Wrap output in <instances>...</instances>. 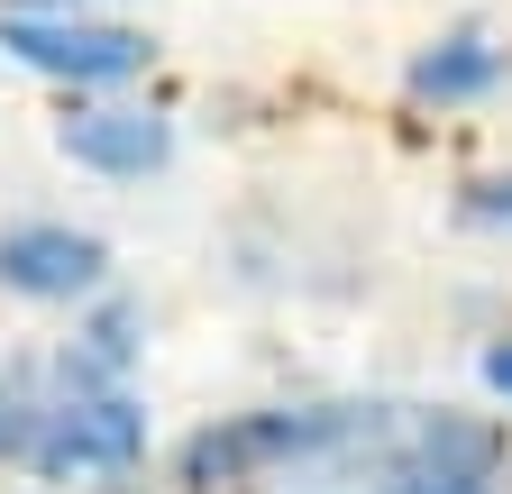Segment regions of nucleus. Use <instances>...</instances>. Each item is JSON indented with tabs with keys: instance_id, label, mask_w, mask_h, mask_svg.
<instances>
[{
	"instance_id": "f03ea898",
	"label": "nucleus",
	"mask_w": 512,
	"mask_h": 494,
	"mask_svg": "<svg viewBox=\"0 0 512 494\" xmlns=\"http://www.w3.org/2000/svg\"><path fill=\"white\" fill-rule=\"evenodd\" d=\"M0 46L55 83H119L147 65V37L119 19H0Z\"/></svg>"
},
{
	"instance_id": "20e7f679",
	"label": "nucleus",
	"mask_w": 512,
	"mask_h": 494,
	"mask_svg": "<svg viewBox=\"0 0 512 494\" xmlns=\"http://www.w3.org/2000/svg\"><path fill=\"white\" fill-rule=\"evenodd\" d=\"M147 449V412L128 394H64L46 412V430L28 440L37 476H83V467H128Z\"/></svg>"
},
{
	"instance_id": "423d86ee",
	"label": "nucleus",
	"mask_w": 512,
	"mask_h": 494,
	"mask_svg": "<svg viewBox=\"0 0 512 494\" xmlns=\"http://www.w3.org/2000/svg\"><path fill=\"white\" fill-rule=\"evenodd\" d=\"M55 147L74 165H92V174H156L174 156V129L138 101H83V110H64Z\"/></svg>"
},
{
	"instance_id": "39448f33",
	"label": "nucleus",
	"mask_w": 512,
	"mask_h": 494,
	"mask_svg": "<svg viewBox=\"0 0 512 494\" xmlns=\"http://www.w3.org/2000/svg\"><path fill=\"white\" fill-rule=\"evenodd\" d=\"M101 266H110V247L92 229H55V220L0 229V284H10V293L74 302V293H101Z\"/></svg>"
},
{
	"instance_id": "6e6552de",
	"label": "nucleus",
	"mask_w": 512,
	"mask_h": 494,
	"mask_svg": "<svg viewBox=\"0 0 512 494\" xmlns=\"http://www.w3.org/2000/svg\"><path fill=\"white\" fill-rule=\"evenodd\" d=\"M467 220H512V174H485V183H467V202H458Z\"/></svg>"
},
{
	"instance_id": "1a4fd4ad",
	"label": "nucleus",
	"mask_w": 512,
	"mask_h": 494,
	"mask_svg": "<svg viewBox=\"0 0 512 494\" xmlns=\"http://www.w3.org/2000/svg\"><path fill=\"white\" fill-rule=\"evenodd\" d=\"M485 385H494V394H512V339H503V348H485Z\"/></svg>"
},
{
	"instance_id": "f257e3e1",
	"label": "nucleus",
	"mask_w": 512,
	"mask_h": 494,
	"mask_svg": "<svg viewBox=\"0 0 512 494\" xmlns=\"http://www.w3.org/2000/svg\"><path fill=\"white\" fill-rule=\"evenodd\" d=\"M375 412L357 403H302V412H229L211 430H192L183 440V485L192 494H220V485H247V476H266V467H293V458H320V449H348L366 440Z\"/></svg>"
},
{
	"instance_id": "0eeeda50",
	"label": "nucleus",
	"mask_w": 512,
	"mask_h": 494,
	"mask_svg": "<svg viewBox=\"0 0 512 494\" xmlns=\"http://www.w3.org/2000/svg\"><path fill=\"white\" fill-rule=\"evenodd\" d=\"M494 83H503V46H485L476 28L467 37H439L430 55H412V92L421 101H476Z\"/></svg>"
},
{
	"instance_id": "7ed1b4c3",
	"label": "nucleus",
	"mask_w": 512,
	"mask_h": 494,
	"mask_svg": "<svg viewBox=\"0 0 512 494\" xmlns=\"http://www.w3.org/2000/svg\"><path fill=\"white\" fill-rule=\"evenodd\" d=\"M494 467H503L494 421L430 412L412 440L394 449V476H384V494H494Z\"/></svg>"
}]
</instances>
